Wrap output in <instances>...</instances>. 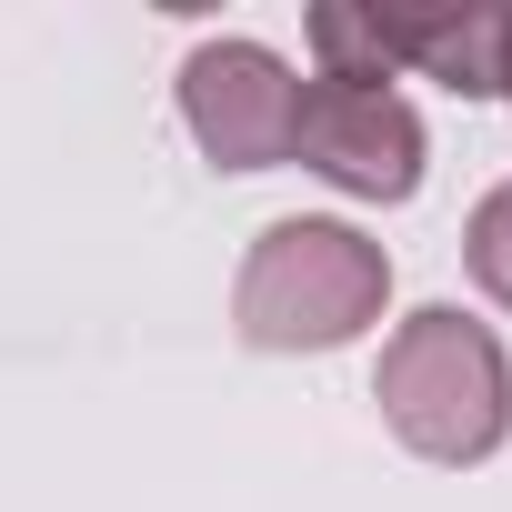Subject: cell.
Wrapping results in <instances>:
<instances>
[{
  "label": "cell",
  "instance_id": "obj_1",
  "mask_svg": "<svg viewBox=\"0 0 512 512\" xmlns=\"http://www.w3.org/2000/svg\"><path fill=\"white\" fill-rule=\"evenodd\" d=\"M292 141L352 191H412V151H422L412 121L382 91H362V81H312L302 111H292Z\"/></svg>",
  "mask_w": 512,
  "mask_h": 512
},
{
  "label": "cell",
  "instance_id": "obj_3",
  "mask_svg": "<svg viewBox=\"0 0 512 512\" xmlns=\"http://www.w3.org/2000/svg\"><path fill=\"white\" fill-rule=\"evenodd\" d=\"M472 262H482V282L512 302V191L502 201H482V231H472Z\"/></svg>",
  "mask_w": 512,
  "mask_h": 512
},
{
  "label": "cell",
  "instance_id": "obj_2",
  "mask_svg": "<svg viewBox=\"0 0 512 512\" xmlns=\"http://www.w3.org/2000/svg\"><path fill=\"white\" fill-rule=\"evenodd\" d=\"M191 111H201V141H211L231 171H262V161L292 141L302 91H292L262 51H201V61H191Z\"/></svg>",
  "mask_w": 512,
  "mask_h": 512
}]
</instances>
